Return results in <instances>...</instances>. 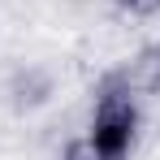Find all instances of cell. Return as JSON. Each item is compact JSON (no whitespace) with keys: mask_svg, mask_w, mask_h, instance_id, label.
<instances>
[{"mask_svg":"<svg viewBox=\"0 0 160 160\" xmlns=\"http://www.w3.org/2000/svg\"><path fill=\"white\" fill-rule=\"evenodd\" d=\"M134 134H138V108L130 91H121V78H108L95 104V117H91V130L82 138L100 160H126L134 147Z\"/></svg>","mask_w":160,"mask_h":160,"instance_id":"cell-1","label":"cell"},{"mask_svg":"<svg viewBox=\"0 0 160 160\" xmlns=\"http://www.w3.org/2000/svg\"><path fill=\"white\" fill-rule=\"evenodd\" d=\"M143 78H147V82H160V48H152V52L143 56Z\"/></svg>","mask_w":160,"mask_h":160,"instance_id":"cell-2","label":"cell"},{"mask_svg":"<svg viewBox=\"0 0 160 160\" xmlns=\"http://www.w3.org/2000/svg\"><path fill=\"white\" fill-rule=\"evenodd\" d=\"M117 4H126V9H138V13H147V9H156L160 0H117Z\"/></svg>","mask_w":160,"mask_h":160,"instance_id":"cell-3","label":"cell"}]
</instances>
